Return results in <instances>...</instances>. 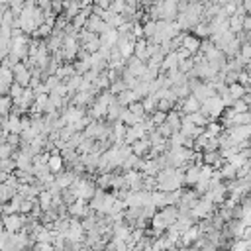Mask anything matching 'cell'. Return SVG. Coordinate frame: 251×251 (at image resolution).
Here are the masks:
<instances>
[{
    "mask_svg": "<svg viewBox=\"0 0 251 251\" xmlns=\"http://www.w3.org/2000/svg\"><path fill=\"white\" fill-rule=\"evenodd\" d=\"M224 110H226V106H224V102H222L220 97H212V98H208V100H204V102L200 104V112H202L206 118H210V120L220 118Z\"/></svg>",
    "mask_w": 251,
    "mask_h": 251,
    "instance_id": "6da1fadb",
    "label": "cell"
},
{
    "mask_svg": "<svg viewBox=\"0 0 251 251\" xmlns=\"http://www.w3.org/2000/svg\"><path fill=\"white\" fill-rule=\"evenodd\" d=\"M26 224H28V216H22V214H6L4 218H2V226H4V230L8 232V233H18V232H24V228H26Z\"/></svg>",
    "mask_w": 251,
    "mask_h": 251,
    "instance_id": "7a4b0ae2",
    "label": "cell"
},
{
    "mask_svg": "<svg viewBox=\"0 0 251 251\" xmlns=\"http://www.w3.org/2000/svg\"><path fill=\"white\" fill-rule=\"evenodd\" d=\"M12 77H14L16 85H20L22 89H28L32 82V69L26 63H16L12 67Z\"/></svg>",
    "mask_w": 251,
    "mask_h": 251,
    "instance_id": "3957f363",
    "label": "cell"
},
{
    "mask_svg": "<svg viewBox=\"0 0 251 251\" xmlns=\"http://www.w3.org/2000/svg\"><path fill=\"white\" fill-rule=\"evenodd\" d=\"M91 214H95V212L91 210V206L87 204V200L77 198L73 204L67 206V216H69V218H75V220H82V218H87V216H91Z\"/></svg>",
    "mask_w": 251,
    "mask_h": 251,
    "instance_id": "277c9868",
    "label": "cell"
},
{
    "mask_svg": "<svg viewBox=\"0 0 251 251\" xmlns=\"http://www.w3.org/2000/svg\"><path fill=\"white\" fill-rule=\"evenodd\" d=\"M214 210H216V204L200 196V200H198L196 206L191 210V214H193L194 220H206V218H210V216L214 214Z\"/></svg>",
    "mask_w": 251,
    "mask_h": 251,
    "instance_id": "5b68a950",
    "label": "cell"
},
{
    "mask_svg": "<svg viewBox=\"0 0 251 251\" xmlns=\"http://www.w3.org/2000/svg\"><path fill=\"white\" fill-rule=\"evenodd\" d=\"M75 179H77V173H75V171H71V169H67V171H59V173H55V175H53V181H55V185H57L61 191L69 189V187L75 183Z\"/></svg>",
    "mask_w": 251,
    "mask_h": 251,
    "instance_id": "8992f818",
    "label": "cell"
},
{
    "mask_svg": "<svg viewBox=\"0 0 251 251\" xmlns=\"http://www.w3.org/2000/svg\"><path fill=\"white\" fill-rule=\"evenodd\" d=\"M145 135H147V132H145V128H143V122H141V124H135V126H130V128L126 130L124 143L132 145L134 141H137V139H141V137H145Z\"/></svg>",
    "mask_w": 251,
    "mask_h": 251,
    "instance_id": "52a82bcc",
    "label": "cell"
},
{
    "mask_svg": "<svg viewBox=\"0 0 251 251\" xmlns=\"http://www.w3.org/2000/svg\"><path fill=\"white\" fill-rule=\"evenodd\" d=\"M183 173H185V187H194L198 183V179H200V165L193 163V165L185 167Z\"/></svg>",
    "mask_w": 251,
    "mask_h": 251,
    "instance_id": "ba28073f",
    "label": "cell"
},
{
    "mask_svg": "<svg viewBox=\"0 0 251 251\" xmlns=\"http://www.w3.org/2000/svg\"><path fill=\"white\" fill-rule=\"evenodd\" d=\"M132 153L135 155V157H149V151H151V143H149V139H147V135L145 137H141V139H137V141H134L132 145Z\"/></svg>",
    "mask_w": 251,
    "mask_h": 251,
    "instance_id": "9c48e42d",
    "label": "cell"
},
{
    "mask_svg": "<svg viewBox=\"0 0 251 251\" xmlns=\"http://www.w3.org/2000/svg\"><path fill=\"white\" fill-rule=\"evenodd\" d=\"M181 49H185L191 57H194V55L200 51V39H198V38H194L193 34H185V39H183Z\"/></svg>",
    "mask_w": 251,
    "mask_h": 251,
    "instance_id": "30bf717a",
    "label": "cell"
},
{
    "mask_svg": "<svg viewBox=\"0 0 251 251\" xmlns=\"http://www.w3.org/2000/svg\"><path fill=\"white\" fill-rule=\"evenodd\" d=\"M63 157H61V153H59V149L55 147L51 153H49V159H47V167H49V171L55 175V173H59V171H63Z\"/></svg>",
    "mask_w": 251,
    "mask_h": 251,
    "instance_id": "8fae6325",
    "label": "cell"
},
{
    "mask_svg": "<svg viewBox=\"0 0 251 251\" xmlns=\"http://www.w3.org/2000/svg\"><path fill=\"white\" fill-rule=\"evenodd\" d=\"M124 110H126V108L114 98V100L110 102V106H108V112H106V118H104V120L110 122V124H114V122H118V120L122 118V112H124Z\"/></svg>",
    "mask_w": 251,
    "mask_h": 251,
    "instance_id": "7c38bea8",
    "label": "cell"
},
{
    "mask_svg": "<svg viewBox=\"0 0 251 251\" xmlns=\"http://www.w3.org/2000/svg\"><path fill=\"white\" fill-rule=\"evenodd\" d=\"M134 57H137L141 63H147V61H149V51H147V39H145V38L135 39V45H134Z\"/></svg>",
    "mask_w": 251,
    "mask_h": 251,
    "instance_id": "4fadbf2b",
    "label": "cell"
},
{
    "mask_svg": "<svg viewBox=\"0 0 251 251\" xmlns=\"http://www.w3.org/2000/svg\"><path fill=\"white\" fill-rule=\"evenodd\" d=\"M220 173H222V181H224V183H232V181L237 179V167H233L232 163L226 161V163L220 167Z\"/></svg>",
    "mask_w": 251,
    "mask_h": 251,
    "instance_id": "5bb4252c",
    "label": "cell"
},
{
    "mask_svg": "<svg viewBox=\"0 0 251 251\" xmlns=\"http://www.w3.org/2000/svg\"><path fill=\"white\" fill-rule=\"evenodd\" d=\"M116 100L124 106V108H128L130 104H134V102H137V97H135V93L134 91H130V89H126L124 93H120L118 97H116Z\"/></svg>",
    "mask_w": 251,
    "mask_h": 251,
    "instance_id": "9a60e30c",
    "label": "cell"
},
{
    "mask_svg": "<svg viewBox=\"0 0 251 251\" xmlns=\"http://www.w3.org/2000/svg\"><path fill=\"white\" fill-rule=\"evenodd\" d=\"M82 82H85V78H82L80 75H75V77H71L65 85H67V91H69V95H75V93H78L80 89H82Z\"/></svg>",
    "mask_w": 251,
    "mask_h": 251,
    "instance_id": "2e32d148",
    "label": "cell"
},
{
    "mask_svg": "<svg viewBox=\"0 0 251 251\" xmlns=\"http://www.w3.org/2000/svg\"><path fill=\"white\" fill-rule=\"evenodd\" d=\"M191 32H193V36H194V38H198L200 41H202V39H208V38H210V26H208V24H204V22L196 24V26H194V28H193Z\"/></svg>",
    "mask_w": 251,
    "mask_h": 251,
    "instance_id": "e0dca14e",
    "label": "cell"
},
{
    "mask_svg": "<svg viewBox=\"0 0 251 251\" xmlns=\"http://www.w3.org/2000/svg\"><path fill=\"white\" fill-rule=\"evenodd\" d=\"M243 16L245 14H233V16H230V32H233V34H239L241 32V26H243Z\"/></svg>",
    "mask_w": 251,
    "mask_h": 251,
    "instance_id": "ac0fdd59",
    "label": "cell"
},
{
    "mask_svg": "<svg viewBox=\"0 0 251 251\" xmlns=\"http://www.w3.org/2000/svg\"><path fill=\"white\" fill-rule=\"evenodd\" d=\"M187 118H189V120H191V122H193V124H194L196 128H206V126H208V122H210V118H206V116H204L202 112H194V114H189Z\"/></svg>",
    "mask_w": 251,
    "mask_h": 251,
    "instance_id": "d6986e66",
    "label": "cell"
},
{
    "mask_svg": "<svg viewBox=\"0 0 251 251\" xmlns=\"http://www.w3.org/2000/svg\"><path fill=\"white\" fill-rule=\"evenodd\" d=\"M175 108H177V102H173V100H169V98H161V100H157V110H159V112L169 114V112L175 110Z\"/></svg>",
    "mask_w": 251,
    "mask_h": 251,
    "instance_id": "ffe728a7",
    "label": "cell"
},
{
    "mask_svg": "<svg viewBox=\"0 0 251 251\" xmlns=\"http://www.w3.org/2000/svg\"><path fill=\"white\" fill-rule=\"evenodd\" d=\"M228 89H230V95H232V98H233V100L243 98V97H245V93H247V91H245V87H243V85H239V82H233V85H230Z\"/></svg>",
    "mask_w": 251,
    "mask_h": 251,
    "instance_id": "44dd1931",
    "label": "cell"
},
{
    "mask_svg": "<svg viewBox=\"0 0 251 251\" xmlns=\"http://www.w3.org/2000/svg\"><path fill=\"white\" fill-rule=\"evenodd\" d=\"M141 104H143V110H145L147 116H151V114L157 110V100H155L153 97H145V98L141 100Z\"/></svg>",
    "mask_w": 251,
    "mask_h": 251,
    "instance_id": "7402d4cb",
    "label": "cell"
},
{
    "mask_svg": "<svg viewBox=\"0 0 251 251\" xmlns=\"http://www.w3.org/2000/svg\"><path fill=\"white\" fill-rule=\"evenodd\" d=\"M232 122H233V126H249V124H251V114H249V112L233 114Z\"/></svg>",
    "mask_w": 251,
    "mask_h": 251,
    "instance_id": "603a6c76",
    "label": "cell"
},
{
    "mask_svg": "<svg viewBox=\"0 0 251 251\" xmlns=\"http://www.w3.org/2000/svg\"><path fill=\"white\" fill-rule=\"evenodd\" d=\"M230 108L233 110V114H243V112H249V106L245 104V100H243V98H237V100H233Z\"/></svg>",
    "mask_w": 251,
    "mask_h": 251,
    "instance_id": "cb8c5ba5",
    "label": "cell"
},
{
    "mask_svg": "<svg viewBox=\"0 0 251 251\" xmlns=\"http://www.w3.org/2000/svg\"><path fill=\"white\" fill-rule=\"evenodd\" d=\"M128 110H130L132 114H135L137 118H145V116H147V114H145V110H143V104H141V100H137V102L130 104V106H128Z\"/></svg>",
    "mask_w": 251,
    "mask_h": 251,
    "instance_id": "d4e9b609",
    "label": "cell"
},
{
    "mask_svg": "<svg viewBox=\"0 0 251 251\" xmlns=\"http://www.w3.org/2000/svg\"><path fill=\"white\" fill-rule=\"evenodd\" d=\"M14 147L12 145H8L6 141L4 143H0V159H12V155H14Z\"/></svg>",
    "mask_w": 251,
    "mask_h": 251,
    "instance_id": "484cf974",
    "label": "cell"
},
{
    "mask_svg": "<svg viewBox=\"0 0 251 251\" xmlns=\"http://www.w3.org/2000/svg\"><path fill=\"white\" fill-rule=\"evenodd\" d=\"M232 251H251V241L241 237L232 245Z\"/></svg>",
    "mask_w": 251,
    "mask_h": 251,
    "instance_id": "4316f807",
    "label": "cell"
},
{
    "mask_svg": "<svg viewBox=\"0 0 251 251\" xmlns=\"http://www.w3.org/2000/svg\"><path fill=\"white\" fill-rule=\"evenodd\" d=\"M43 85H45V89H47V93H51L57 85H61V80H59V77L57 75H51V77H47L45 80H43Z\"/></svg>",
    "mask_w": 251,
    "mask_h": 251,
    "instance_id": "83f0119b",
    "label": "cell"
},
{
    "mask_svg": "<svg viewBox=\"0 0 251 251\" xmlns=\"http://www.w3.org/2000/svg\"><path fill=\"white\" fill-rule=\"evenodd\" d=\"M155 32H157V30H155V22H153V20H149V22L143 24V38H145V39H151V38L155 36Z\"/></svg>",
    "mask_w": 251,
    "mask_h": 251,
    "instance_id": "f1b7e54d",
    "label": "cell"
},
{
    "mask_svg": "<svg viewBox=\"0 0 251 251\" xmlns=\"http://www.w3.org/2000/svg\"><path fill=\"white\" fill-rule=\"evenodd\" d=\"M149 120H151V124L157 128V126H161V124L167 120V114H165V112H159V110H155V112L149 116Z\"/></svg>",
    "mask_w": 251,
    "mask_h": 251,
    "instance_id": "f546056e",
    "label": "cell"
},
{
    "mask_svg": "<svg viewBox=\"0 0 251 251\" xmlns=\"http://www.w3.org/2000/svg\"><path fill=\"white\" fill-rule=\"evenodd\" d=\"M126 8V0H112V6H110V12L114 14H122Z\"/></svg>",
    "mask_w": 251,
    "mask_h": 251,
    "instance_id": "4dcf8cb0",
    "label": "cell"
},
{
    "mask_svg": "<svg viewBox=\"0 0 251 251\" xmlns=\"http://www.w3.org/2000/svg\"><path fill=\"white\" fill-rule=\"evenodd\" d=\"M95 6H98V8H102V10H110L112 0H95Z\"/></svg>",
    "mask_w": 251,
    "mask_h": 251,
    "instance_id": "1f68e13d",
    "label": "cell"
},
{
    "mask_svg": "<svg viewBox=\"0 0 251 251\" xmlns=\"http://www.w3.org/2000/svg\"><path fill=\"white\" fill-rule=\"evenodd\" d=\"M241 32H251V16L245 14L243 16V26H241Z\"/></svg>",
    "mask_w": 251,
    "mask_h": 251,
    "instance_id": "d6a6232c",
    "label": "cell"
},
{
    "mask_svg": "<svg viewBox=\"0 0 251 251\" xmlns=\"http://www.w3.org/2000/svg\"><path fill=\"white\" fill-rule=\"evenodd\" d=\"M95 4V0H78V6L80 8H91Z\"/></svg>",
    "mask_w": 251,
    "mask_h": 251,
    "instance_id": "836d02e7",
    "label": "cell"
},
{
    "mask_svg": "<svg viewBox=\"0 0 251 251\" xmlns=\"http://www.w3.org/2000/svg\"><path fill=\"white\" fill-rule=\"evenodd\" d=\"M243 100H245V104L251 108V91L249 93H245V97H243Z\"/></svg>",
    "mask_w": 251,
    "mask_h": 251,
    "instance_id": "e575fe53",
    "label": "cell"
},
{
    "mask_svg": "<svg viewBox=\"0 0 251 251\" xmlns=\"http://www.w3.org/2000/svg\"><path fill=\"white\" fill-rule=\"evenodd\" d=\"M80 251H95V249H89V247H85V249H80Z\"/></svg>",
    "mask_w": 251,
    "mask_h": 251,
    "instance_id": "d590c367",
    "label": "cell"
},
{
    "mask_svg": "<svg viewBox=\"0 0 251 251\" xmlns=\"http://www.w3.org/2000/svg\"><path fill=\"white\" fill-rule=\"evenodd\" d=\"M249 194H251V181H249Z\"/></svg>",
    "mask_w": 251,
    "mask_h": 251,
    "instance_id": "8d00e7d4",
    "label": "cell"
},
{
    "mask_svg": "<svg viewBox=\"0 0 251 251\" xmlns=\"http://www.w3.org/2000/svg\"><path fill=\"white\" fill-rule=\"evenodd\" d=\"M247 34H249V41H251V32H247Z\"/></svg>",
    "mask_w": 251,
    "mask_h": 251,
    "instance_id": "74e56055",
    "label": "cell"
},
{
    "mask_svg": "<svg viewBox=\"0 0 251 251\" xmlns=\"http://www.w3.org/2000/svg\"><path fill=\"white\" fill-rule=\"evenodd\" d=\"M249 114H251V108H249Z\"/></svg>",
    "mask_w": 251,
    "mask_h": 251,
    "instance_id": "f35d334b",
    "label": "cell"
}]
</instances>
